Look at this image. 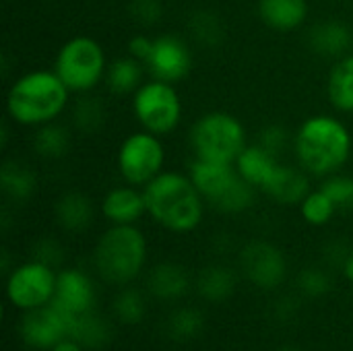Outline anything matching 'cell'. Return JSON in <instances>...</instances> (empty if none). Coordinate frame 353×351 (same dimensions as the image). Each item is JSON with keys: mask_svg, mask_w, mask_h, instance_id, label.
Masks as SVG:
<instances>
[{"mask_svg": "<svg viewBox=\"0 0 353 351\" xmlns=\"http://www.w3.org/2000/svg\"><path fill=\"white\" fill-rule=\"evenodd\" d=\"M149 263V240L139 225H108L95 240L91 265L95 275L114 288L134 283Z\"/></svg>", "mask_w": 353, "mask_h": 351, "instance_id": "277c9868", "label": "cell"}, {"mask_svg": "<svg viewBox=\"0 0 353 351\" xmlns=\"http://www.w3.org/2000/svg\"><path fill=\"white\" fill-rule=\"evenodd\" d=\"M319 186L331 197L339 213H353V174L345 170L337 172L333 176L323 178Z\"/></svg>", "mask_w": 353, "mask_h": 351, "instance_id": "e575fe53", "label": "cell"}, {"mask_svg": "<svg viewBox=\"0 0 353 351\" xmlns=\"http://www.w3.org/2000/svg\"><path fill=\"white\" fill-rule=\"evenodd\" d=\"M52 304H56L72 319L93 312L97 304L95 279L81 267H62L58 271Z\"/></svg>", "mask_w": 353, "mask_h": 351, "instance_id": "4fadbf2b", "label": "cell"}, {"mask_svg": "<svg viewBox=\"0 0 353 351\" xmlns=\"http://www.w3.org/2000/svg\"><path fill=\"white\" fill-rule=\"evenodd\" d=\"M50 351H87L79 341H74L72 337H66V339H62L60 343H56L54 348Z\"/></svg>", "mask_w": 353, "mask_h": 351, "instance_id": "60d3db41", "label": "cell"}, {"mask_svg": "<svg viewBox=\"0 0 353 351\" xmlns=\"http://www.w3.org/2000/svg\"><path fill=\"white\" fill-rule=\"evenodd\" d=\"M56 279H58V269L46 263H39L35 259L19 263L6 275V283H4L6 300L12 308L21 312L41 308L54 300Z\"/></svg>", "mask_w": 353, "mask_h": 351, "instance_id": "9c48e42d", "label": "cell"}, {"mask_svg": "<svg viewBox=\"0 0 353 351\" xmlns=\"http://www.w3.org/2000/svg\"><path fill=\"white\" fill-rule=\"evenodd\" d=\"M294 161L312 178L343 172L353 157L352 126L337 112H316L294 128Z\"/></svg>", "mask_w": 353, "mask_h": 351, "instance_id": "6da1fadb", "label": "cell"}, {"mask_svg": "<svg viewBox=\"0 0 353 351\" xmlns=\"http://www.w3.org/2000/svg\"><path fill=\"white\" fill-rule=\"evenodd\" d=\"M186 143L192 157L234 163L250 141L240 116L230 110H207L188 126Z\"/></svg>", "mask_w": 353, "mask_h": 351, "instance_id": "5b68a950", "label": "cell"}, {"mask_svg": "<svg viewBox=\"0 0 353 351\" xmlns=\"http://www.w3.org/2000/svg\"><path fill=\"white\" fill-rule=\"evenodd\" d=\"M147 79H149L147 66L141 60L122 54L110 60L103 89L114 97H130Z\"/></svg>", "mask_w": 353, "mask_h": 351, "instance_id": "484cf974", "label": "cell"}, {"mask_svg": "<svg viewBox=\"0 0 353 351\" xmlns=\"http://www.w3.org/2000/svg\"><path fill=\"white\" fill-rule=\"evenodd\" d=\"M238 269L252 288L275 292L285 283L290 263L281 246L265 238H252L238 252Z\"/></svg>", "mask_w": 353, "mask_h": 351, "instance_id": "30bf717a", "label": "cell"}, {"mask_svg": "<svg viewBox=\"0 0 353 351\" xmlns=\"http://www.w3.org/2000/svg\"><path fill=\"white\" fill-rule=\"evenodd\" d=\"M277 351H302V350H298V348H281V350H277Z\"/></svg>", "mask_w": 353, "mask_h": 351, "instance_id": "7bdbcfd3", "label": "cell"}, {"mask_svg": "<svg viewBox=\"0 0 353 351\" xmlns=\"http://www.w3.org/2000/svg\"><path fill=\"white\" fill-rule=\"evenodd\" d=\"M99 217L108 225H139L147 217L145 190L120 180L101 194Z\"/></svg>", "mask_w": 353, "mask_h": 351, "instance_id": "2e32d148", "label": "cell"}, {"mask_svg": "<svg viewBox=\"0 0 353 351\" xmlns=\"http://www.w3.org/2000/svg\"><path fill=\"white\" fill-rule=\"evenodd\" d=\"M149 77L180 85L194 68V50L188 35L161 31L153 39V50L145 62Z\"/></svg>", "mask_w": 353, "mask_h": 351, "instance_id": "8fae6325", "label": "cell"}, {"mask_svg": "<svg viewBox=\"0 0 353 351\" xmlns=\"http://www.w3.org/2000/svg\"><path fill=\"white\" fill-rule=\"evenodd\" d=\"M190 180L207 201L209 209L213 211L240 182V174L234 163L225 161H213V159H199L190 157L186 168Z\"/></svg>", "mask_w": 353, "mask_h": 351, "instance_id": "9a60e30c", "label": "cell"}, {"mask_svg": "<svg viewBox=\"0 0 353 351\" xmlns=\"http://www.w3.org/2000/svg\"><path fill=\"white\" fill-rule=\"evenodd\" d=\"M70 323L72 317H68L64 310L50 302L41 308L23 312L19 335L27 348L50 351L56 343L70 337Z\"/></svg>", "mask_w": 353, "mask_h": 351, "instance_id": "7c38bea8", "label": "cell"}, {"mask_svg": "<svg viewBox=\"0 0 353 351\" xmlns=\"http://www.w3.org/2000/svg\"><path fill=\"white\" fill-rule=\"evenodd\" d=\"M304 43L308 52L321 60L335 62L353 50V27L339 17H325L308 25Z\"/></svg>", "mask_w": 353, "mask_h": 351, "instance_id": "5bb4252c", "label": "cell"}, {"mask_svg": "<svg viewBox=\"0 0 353 351\" xmlns=\"http://www.w3.org/2000/svg\"><path fill=\"white\" fill-rule=\"evenodd\" d=\"M147 217L168 234H194L207 217L209 205L190 180L188 172L163 170L145 188Z\"/></svg>", "mask_w": 353, "mask_h": 351, "instance_id": "3957f363", "label": "cell"}, {"mask_svg": "<svg viewBox=\"0 0 353 351\" xmlns=\"http://www.w3.org/2000/svg\"><path fill=\"white\" fill-rule=\"evenodd\" d=\"M74 145V130L68 122L56 120L43 124L31 134V153L41 161H62L70 155Z\"/></svg>", "mask_w": 353, "mask_h": 351, "instance_id": "603a6c76", "label": "cell"}, {"mask_svg": "<svg viewBox=\"0 0 353 351\" xmlns=\"http://www.w3.org/2000/svg\"><path fill=\"white\" fill-rule=\"evenodd\" d=\"M70 337L74 341H79L87 351L103 350L114 339V327L105 317H101L93 310V312L72 319Z\"/></svg>", "mask_w": 353, "mask_h": 351, "instance_id": "f1b7e54d", "label": "cell"}, {"mask_svg": "<svg viewBox=\"0 0 353 351\" xmlns=\"http://www.w3.org/2000/svg\"><path fill=\"white\" fill-rule=\"evenodd\" d=\"M153 39H155V35L147 33L145 29L132 33L126 39V54L132 56V58H137V60H141L145 64L147 58H149V54H151V50H153Z\"/></svg>", "mask_w": 353, "mask_h": 351, "instance_id": "74e56055", "label": "cell"}, {"mask_svg": "<svg viewBox=\"0 0 353 351\" xmlns=\"http://www.w3.org/2000/svg\"><path fill=\"white\" fill-rule=\"evenodd\" d=\"M254 143H259L271 155L285 159V155L292 153V147H294V130L281 122H267L259 128Z\"/></svg>", "mask_w": 353, "mask_h": 351, "instance_id": "836d02e7", "label": "cell"}, {"mask_svg": "<svg viewBox=\"0 0 353 351\" xmlns=\"http://www.w3.org/2000/svg\"><path fill=\"white\" fill-rule=\"evenodd\" d=\"M300 312V298L298 296H281L273 304V319L277 323H292Z\"/></svg>", "mask_w": 353, "mask_h": 351, "instance_id": "ab89813d", "label": "cell"}, {"mask_svg": "<svg viewBox=\"0 0 353 351\" xmlns=\"http://www.w3.org/2000/svg\"><path fill=\"white\" fill-rule=\"evenodd\" d=\"M66 254H68L66 246L54 236H41L31 244V259H35L39 263H46V265H50V267H54L58 271L62 267H66L64 265Z\"/></svg>", "mask_w": 353, "mask_h": 351, "instance_id": "8d00e7d4", "label": "cell"}, {"mask_svg": "<svg viewBox=\"0 0 353 351\" xmlns=\"http://www.w3.org/2000/svg\"><path fill=\"white\" fill-rule=\"evenodd\" d=\"M130 116L139 128L157 137H172L184 122V97L174 83L149 77L130 95Z\"/></svg>", "mask_w": 353, "mask_h": 351, "instance_id": "52a82bcc", "label": "cell"}, {"mask_svg": "<svg viewBox=\"0 0 353 351\" xmlns=\"http://www.w3.org/2000/svg\"><path fill=\"white\" fill-rule=\"evenodd\" d=\"M147 292L130 285L118 288V292L114 294L112 300V314L120 325L126 327H134L141 325L147 319Z\"/></svg>", "mask_w": 353, "mask_h": 351, "instance_id": "f546056e", "label": "cell"}, {"mask_svg": "<svg viewBox=\"0 0 353 351\" xmlns=\"http://www.w3.org/2000/svg\"><path fill=\"white\" fill-rule=\"evenodd\" d=\"M205 331V314L194 306H178L165 321V335L176 343H190Z\"/></svg>", "mask_w": 353, "mask_h": 351, "instance_id": "4dcf8cb0", "label": "cell"}, {"mask_svg": "<svg viewBox=\"0 0 353 351\" xmlns=\"http://www.w3.org/2000/svg\"><path fill=\"white\" fill-rule=\"evenodd\" d=\"M186 35L192 43L205 50H215L225 39L223 19L213 8H194L186 17Z\"/></svg>", "mask_w": 353, "mask_h": 351, "instance_id": "83f0119b", "label": "cell"}, {"mask_svg": "<svg viewBox=\"0 0 353 351\" xmlns=\"http://www.w3.org/2000/svg\"><path fill=\"white\" fill-rule=\"evenodd\" d=\"M296 209L300 213V219L310 228H325L339 213L337 205L331 201V197L321 186H314Z\"/></svg>", "mask_w": 353, "mask_h": 351, "instance_id": "1f68e13d", "label": "cell"}, {"mask_svg": "<svg viewBox=\"0 0 353 351\" xmlns=\"http://www.w3.org/2000/svg\"><path fill=\"white\" fill-rule=\"evenodd\" d=\"M108 64L105 46L89 33H77L60 43L52 68L72 95H83L103 87Z\"/></svg>", "mask_w": 353, "mask_h": 351, "instance_id": "8992f818", "label": "cell"}, {"mask_svg": "<svg viewBox=\"0 0 353 351\" xmlns=\"http://www.w3.org/2000/svg\"><path fill=\"white\" fill-rule=\"evenodd\" d=\"M283 159L271 155L267 149H263L259 143H248L244 147V151L238 155V159L234 161L238 174L248 182L252 184L259 192L265 190V186L271 182V178L275 176L277 168L281 166Z\"/></svg>", "mask_w": 353, "mask_h": 351, "instance_id": "4316f807", "label": "cell"}, {"mask_svg": "<svg viewBox=\"0 0 353 351\" xmlns=\"http://www.w3.org/2000/svg\"><path fill=\"white\" fill-rule=\"evenodd\" d=\"M114 168L122 182L145 188L153 178L168 170V147L163 137L143 128L128 132L116 147Z\"/></svg>", "mask_w": 353, "mask_h": 351, "instance_id": "ba28073f", "label": "cell"}, {"mask_svg": "<svg viewBox=\"0 0 353 351\" xmlns=\"http://www.w3.org/2000/svg\"><path fill=\"white\" fill-rule=\"evenodd\" d=\"M312 176L308 172H304L296 161H281V166L277 168L275 176L271 178V182L265 186V190L261 192L263 197H267L273 205L279 207H298L304 197L312 190Z\"/></svg>", "mask_w": 353, "mask_h": 351, "instance_id": "ffe728a7", "label": "cell"}, {"mask_svg": "<svg viewBox=\"0 0 353 351\" xmlns=\"http://www.w3.org/2000/svg\"><path fill=\"white\" fill-rule=\"evenodd\" d=\"M341 275L350 281L353 285V252L347 257V261L343 263V267H341Z\"/></svg>", "mask_w": 353, "mask_h": 351, "instance_id": "b9f144b4", "label": "cell"}, {"mask_svg": "<svg viewBox=\"0 0 353 351\" xmlns=\"http://www.w3.org/2000/svg\"><path fill=\"white\" fill-rule=\"evenodd\" d=\"M0 192L12 207L31 203L39 192L37 170L21 157H6L0 166Z\"/></svg>", "mask_w": 353, "mask_h": 351, "instance_id": "ac0fdd59", "label": "cell"}, {"mask_svg": "<svg viewBox=\"0 0 353 351\" xmlns=\"http://www.w3.org/2000/svg\"><path fill=\"white\" fill-rule=\"evenodd\" d=\"M108 118V103L97 91L72 97V103L68 108V124L74 130V134L95 137L105 128Z\"/></svg>", "mask_w": 353, "mask_h": 351, "instance_id": "7402d4cb", "label": "cell"}, {"mask_svg": "<svg viewBox=\"0 0 353 351\" xmlns=\"http://www.w3.org/2000/svg\"><path fill=\"white\" fill-rule=\"evenodd\" d=\"M256 17L275 33H296L310 21V0H256Z\"/></svg>", "mask_w": 353, "mask_h": 351, "instance_id": "44dd1931", "label": "cell"}, {"mask_svg": "<svg viewBox=\"0 0 353 351\" xmlns=\"http://www.w3.org/2000/svg\"><path fill=\"white\" fill-rule=\"evenodd\" d=\"M72 97L54 68H31L10 81L6 89V118L19 128L35 130L62 120Z\"/></svg>", "mask_w": 353, "mask_h": 351, "instance_id": "7a4b0ae2", "label": "cell"}, {"mask_svg": "<svg viewBox=\"0 0 353 351\" xmlns=\"http://www.w3.org/2000/svg\"><path fill=\"white\" fill-rule=\"evenodd\" d=\"M352 252L353 250L343 242V240H331V242H327V246H325V250H323V259H325V265H327L329 269L341 271L343 263L347 261V257H350Z\"/></svg>", "mask_w": 353, "mask_h": 351, "instance_id": "f35d334b", "label": "cell"}, {"mask_svg": "<svg viewBox=\"0 0 353 351\" xmlns=\"http://www.w3.org/2000/svg\"><path fill=\"white\" fill-rule=\"evenodd\" d=\"M196 294L209 304L228 302L238 288V271L225 263H209L194 277Z\"/></svg>", "mask_w": 353, "mask_h": 351, "instance_id": "cb8c5ba5", "label": "cell"}, {"mask_svg": "<svg viewBox=\"0 0 353 351\" xmlns=\"http://www.w3.org/2000/svg\"><path fill=\"white\" fill-rule=\"evenodd\" d=\"M192 285L184 265L159 261L145 271V292L157 302H180Z\"/></svg>", "mask_w": 353, "mask_h": 351, "instance_id": "d6986e66", "label": "cell"}, {"mask_svg": "<svg viewBox=\"0 0 353 351\" xmlns=\"http://www.w3.org/2000/svg\"><path fill=\"white\" fill-rule=\"evenodd\" d=\"M99 215V203H95L85 190H62L52 203V217L58 230L66 236L87 234Z\"/></svg>", "mask_w": 353, "mask_h": 351, "instance_id": "e0dca14e", "label": "cell"}, {"mask_svg": "<svg viewBox=\"0 0 353 351\" xmlns=\"http://www.w3.org/2000/svg\"><path fill=\"white\" fill-rule=\"evenodd\" d=\"M126 12L134 25L141 29L157 27L165 17V0H128Z\"/></svg>", "mask_w": 353, "mask_h": 351, "instance_id": "d590c367", "label": "cell"}, {"mask_svg": "<svg viewBox=\"0 0 353 351\" xmlns=\"http://www.w3.org/2000/svg\"><path fill=\"white\" fill-rule=\"evenodd\" d=\"M325 95L333 112L353 116V50L331 62L325 79Z\"/></svg>", "mask_w": 353, "mask_h": 351, "instance_id": "d4e9b609", "label": "cell"}, {"mask_svg": "<svg viewBox=\"0 0 353 351\" xmlns=\"http://www.w3.org/2000/svg\"><path fill=\"white\" fill-rule=\"evenodd\" d=\"M333 269L327 265H308L296 275V292L308 300H321L333 290Z\"/></svg>", "mask_w": 353, "mask_h": 351, "instance_id": "d6a6232c", "label": "cell"}]
</instances>
